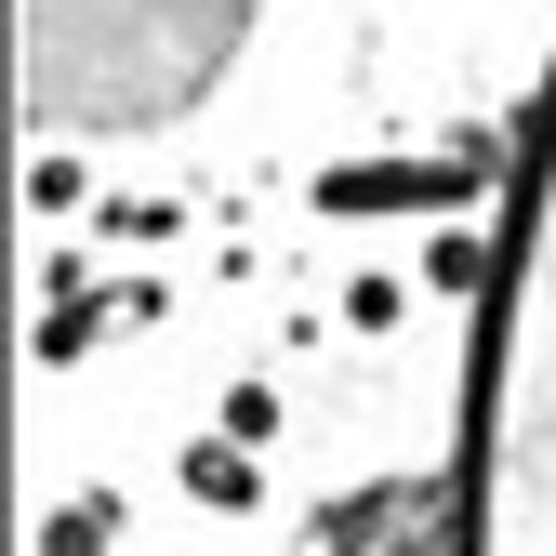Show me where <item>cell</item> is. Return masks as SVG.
<instances>
[{
	"label": "cell",
	"instance_id": "obj_1",
	"mask_svg": "<svg viewBox=\"0 0 556 556\" xmlns=\"http://www.w3.org/2000/svg\"><path fill=\"white\" fill-rule=\"evenodd\" d=\"M491 438L504 464H556V80H543L530 173H517V252H504V318H491Z\"/></svg>",
	"mask_w": 556,
	"mask_h": 556
}]
</instances>
